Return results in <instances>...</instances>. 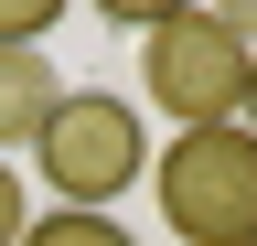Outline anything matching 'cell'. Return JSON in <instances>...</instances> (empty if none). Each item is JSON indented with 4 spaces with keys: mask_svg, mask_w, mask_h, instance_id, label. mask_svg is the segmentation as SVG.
Listing matches in <instances>:
<instances>
[{
    "mask_svg": "<svg viewBox=\"0 0 257 246\" xmlns=\"http://www.w3.org/2000/svg\"><path fill=\"white\" fill-rule=\"evenodd\" d=\"M22 246H128V225H118V214H75V203H54V214H32V225H22Z\"/></svg>",
    "mask_w": 257,
    "mask_h": 246,
    "instance_id": "obj_5",
    "label": "cell"
},
{
    "mask_svg": "<svg viewBox=\"0 0 257 246\" xmlns=\"http://www.w3.org/2000/svg\"><path fill=\"white\" fill-rule=\"evenodd\" d=\"M161 225L182 246H257V139L225 129H172V150L150 161Z\"/></svg>",
    "mask_w": 257,
    "mask_h": 246,
    "instance_id": "obj_2",
    "label": "cell"
},
{
    "mask_svg": "<svg viewBox=\"0 0 257 246\" xmlns=\"http://www.w3.org/2000/svg\"><path fill=\"white\" fill-rule=\"evenodd\" d=\"M54 33V0H0V43H43Z\"/></svg>",
    "mask_w": 257,
    "mask_h": 246,
    "instance_id": "obj_6",
    "label": "cell"
},
{
    "mask_svg": "<svg viewBox=\"0 0 257 246\" xmlns=\"http://www.w3.org/2000/svg\"><path fill=\"white\" fill-rule=\"evenodd\" d=\"M236 129H246V139H257V65H246V107H236Z\"/></svg>",
    "mask_w": 257,
    "mask_h": 246,
    "instance_id": "obj_9",
    "label": "cell"
},
{
    "mask_svg": "<svg viewBox=\"0 0 257 246\" xmlns=\"http://www.w3.org/2000/svg\"><path fill=\"white\" fill-rule=\"evenodd\" d=\"M225 22H236V43H246V54H257V0H246V11H225Z\"/></svg>",
    "mask_w": 257,
    "mask_h": 246,
    "instance_id": "obj_8",
    "label": "cell"
},
{
    "mask_svg": "<svg viewBox=\"0 0 257 246\" xmlns=\"http://www.w3.org/2000/svg\"><path fill=\"white\" fill-rule=\"evenodd\" d=\"M32 171L54 182L75 214H107L128 182L150 171V129H140V107L128 97H96V86H64V107H54V129L32 139Z\"/></svg>",
    "mask_w": 257,
    "mask_h": 246,
    "instance_id": "obj_3",
    "label": "cell"
},
{
    "mask_svg": "<svg viewBox=\"0 0 257 246\" xmlns=\"http://www.w3.org/2000/svg\"><path fill=\"white\" fill-rule=\"evenodd\" d=\"M54 107H64L54 54H43V43H0V161L43 139V129H54Z\"/></svg>",
    "mask_w": 257,
    "mask_h": 246,
    "instance_id": "obj_4",
    "label": "cell"
},
{
    "mask_svg": "<svg viewBox=\"0 0 257 246\" xmlns=\"http://www.w3.org/2000/svg\"><path fill=\"white\" fill-rule=\"evenodd\" d=\"M246 65L225 11H140V86L172 129H225L246 107Z\"/></svg>",
    "mask_w": 257,
    "mask_h": 246,
    "instance_id": "obj_1",
    "label": "cell"
},
{
    "mask_svg": "<svg viewBox=\"0 0 257 246\" xmlns=\"http://www.w3.org/2000/svg\"><path fill=\"white\" fill-rule=\"evenodd\" d=\"M22 225H32V203H22V171L0 161V246H22Z\"/></svg>",
    "mask_w": 257,
    "mask_h": 246,
    "instance_id": "obj_7",
    "label": "cell"
}]
</instances>
